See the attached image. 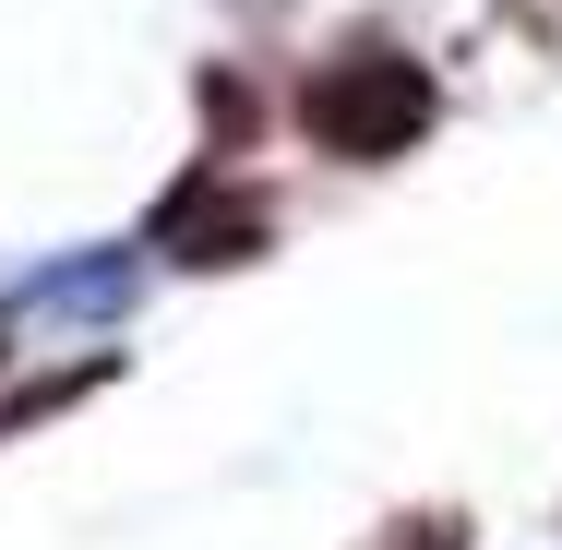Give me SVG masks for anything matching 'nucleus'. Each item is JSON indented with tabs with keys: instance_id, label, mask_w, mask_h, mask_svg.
Masks as SVG:
<instances>
[{
	"instance_id": "obj_1",
	"label": "nucleus",
	"mask_w": 562,
	"mask_h": 550,
	"mask_svg": "<svg viewBox=\"0 0 562 550\" xmlns=\"http://www.w3.org/2000/svg\"><path fill=\"white\" fill-rule=\"evenodd\" d=\"M300 132L347 156V168H371V156H407L419 132H431V72L407 60V48H336L312 85H300Z\"/></svg>"
},
{
	"instance_id": "obj_2",
	"label": "nucleus",
	"mask_w": 562,
	"mask_h": 550,
	"mask_svg": "<svg viewBox=\"0 0 562 550\" xmlns=\"http://www.w3.org/2000/svg\"><path fill=\"white\" fill-rule=\"evenodd\" d=\"M156 239H168V263H251V251L276 239V216H263L251 192H227L216 168H204V180H180V192H168Z\"/></svg>"
},
{
	"instance_id": "obj_3",
	"label": "nucleus",
	"mask_w": 562,
	"mask_h": 550,
	"mask_svg": "<svg viewBox=\"0 0 562 550\" xmlns=\"http://www.w3.org/2000/svg\"><path fill=\"white\" fill-rule=\"evenodd\" d=\"M383 550H467V527H395Z\"/></svg>"
}]
</instances>
